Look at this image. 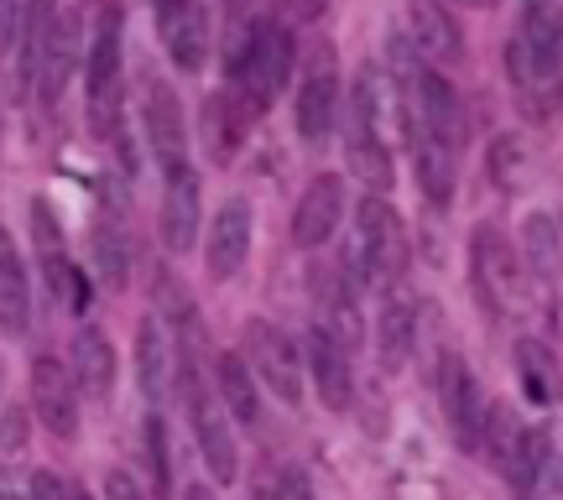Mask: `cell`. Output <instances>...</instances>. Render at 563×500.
<instances>
[{
    "mask_svg": "<svg viewBox=\"0 0 563 500\" xmlns=\"http://www.w3.org/2000/svg\"><path fill=\"white\" fill-rule=\"evenodd\" d=\"M407 260V241H402V224L391 214V203L386 199H361L355 203V230H350V245H344V277L365 287V281H391L402 271Z\"/></svg>",
    "mask_w": 563,
    "mask_h": 500,
    "instance_id": "1",
    "label": "cell"
},
{
    "mask_svg": "<svg viewBox=\"0 0 563 500\" xmlns=\"http://www.w3.org/2000/svg\"><path fill=\"white\" fill-rule=\"evenodd\" d=\"M183 340V365H178V391L188 401V422H194V438H199V454L209 464V475L220 485H235L241 475V448H235V433H230V418L220 412V401L203 391V376L194 365V329L178 334Z\"/></svg>",
    "mask_w": 563,
    "mask_h": 500,
    "instance_id": "2",
    "label": "cell"
},
{
    "mask_svg": "<svg viewBox=\"0 0 563 500\" xmlns=\"http://www.w3.org/2000/svg\"><path fill=\"white\" fill-rule=\"evenodd\" d=\"M287 79H292V32L277 21H256L251 37L241 42V53H235V95L262 115L287 89Z\"/></svg>",
    "mask_w": 563,
    "mask_h": 500,
    "instance_id": "3",
    "label": "cell"
},
{
    "mask_svg": "<svg viewBox=\"0 0 563 500\" xmlns=\"http://www.w3.org/2000/svg\"><path fill=\"white\" fill-rule=\"evenodd\" d=\"M481 448L490 454V464L501 469L517 496H532V485L543 480V454H548V438L527 433L522 418L511 407H485V433H481Z\"/></svg>",
    "mask_w": 563,
    "mask_h": 500,
    "instance_id": "4",
    "label": "cell"
},
{
    "mask_svg": "<svg viewBox=\"0 0 563 500\" xmlns=\"http://www.w3.org/2000/svg\"><path fill=\"white\" fill-rule=\"evenodd\" d=\"M241 360L251 365V376L262 380V386L282 401V407H298V401H302L298 344H292V334H282L277 323H266V319L245 323V355H241Z\"/></svg>",
    "mask_w": 563,
    "mask_h": 500,
    "instance_id": "5",
    "label": "cell"
},
{
    "mask_svg": "<svg viewBox=\"0 0 563 500\" xmlns=\"http://www.w3.org/2000/svg\"><path fill=\"white\" fill-rule=\"evenodd\" d=\"M84 84H89V115L95 131L110 136L115 131V95H121V11L104 5L89 37V58H84Z\"/></svg>",
    "mask_w": 563,
    "mask_h": 500,
    "instance_id": "6",
    "label": "cell"
},
{
    "mask_svg": "<svg viewBox=\"0 0 563 500\" xmlns=\"http://www.w3.org/2000/svg\"><path fill=\"white\" fill-rule=\"evenodd\" d=\"M470 271H475V287H481V298L490 308H522V292H527L522 260L501 241L496 224H475V235H470Z\"/></svg>",
    "mask_w": 563,
    "mask_h": 500,
    "instance_id": "7",
    "label": "cell"
},
{
    "mask_svg": "<svg viewBox=\"0 0 563 500\" xmlns=\"http://www.w3.org/2000/svg\"><path fill=\"white\" fill-rule=\"evenodd\" d=\"M407 125L439 136L443 146H460L464 141L460 95H454V84L443 79L439 68H412L407 74Z\"/></svg>",
    "mask_w": 563,
    "mask_h": 500,
    "instance_id": "8",
    "label": "cell"
},
{
    "mask_svg": "<svg viewBox=\"0 0 563 500\" xmlns=\"http://www.w3.org/2000/svg\"><path fill=\"white\" fill-rule=\"evenodd\" d=\"M32 412H37L42 427L63 443L79 433V386H74V376H68L63 360H53V355H37V360H32Z\"/></svg>",
    "mask_w": 563,
    "mask_h": 500,
    "instance_id": "9",
    "label": "cell"
},
{
    "mask_svg": "<svg viewBox=\"0 0 563 500\" xmlns=\"http://www.w3.org/2000/svg\"><path fill=\"white\" fill-rule=\"evenodd\" d=\"M439 397H443V418H449V433L460 448L481 454V433H485V397L470 365L460 355H443V370H439Z\"/></svg>",
    "mask_w": 563,
    "mask_h": 500,
    "instance_id": "10",
    "label": "cell"
},
{
    "mask_svg": "<svg viewBox=\"0 0 563 500\" xmlns=\"http://www.w3.org/2000/svg\"><path fill=\"white\" fill-rule=\"evenodd\" d=\"M313 287H319V292H313V308H319V334L340 344L344 355H350V349H361V340H365L361 292H355V281L344 277V266L323 271Z\"/></svg>",
    "mask_w": 563,
    "mask_h": 500,
    "instance_id": "11",
    "label": "cell"
},
{
    "mask_svg": "<svg viewBox=\"0 0 563 500\" xmlns=\"http://www.w3.org/2000/svg\"><path fill=\"white\" fill-rule=\"evenodd\" d=\"M334 100H340V74H334V53L323 47L298 84V136L308 146H319L334 131Z\"/></svg>",
    "mask_w": 563,
    "mask_h": 500,
    "instance_id": "12",
    "label": "cell"
},
{
    "mask_svg": "<svg viewBox=\"0 0 563 500\" xmlns=\"http://www.w3.org/2000/svg\"><path fill=\"white\" fill-rule=\"evenodd\" d=\"M251 230H256V220H251V203L245 199H230L220 214H214V224H209V251H203V266H209L214 281H230L245 266V256H251Z\"/></svg>",
    "mask_w": 563,
    "mask_h": 500,
    "instance_id": "13",
    "label": "cell"
},
{
    "mask_svg": "<svg viewBox=\"0 0 563 500\" xmlns=\"http://www.w3.org/2000/svg\"><path fill=\"white\" fill-rule=\"evenodd\" d=\"M340 214H344V182L334 178V173H319V178L302 188L298 209H292V241H298L302 251L323 245L329 235H334Z\"/></svg>",
    "mask_w": 563,
    "mask_h": 500,
    "instance_id": "14",
    "label": "cell"
},
{
    "mask_svg": "<svg viewBox=\"0 0 563 500\" xmlns=\"http://www.w3.org/2000/svg\"><path fill=\"white\" fill-rule=\"evenodd\" d=\"M199 241V173L173 167L162 188V245L167 251H194Z\"/></svg>",
    "mask_w": 563,
    "mask_h": 500,
    "instance_id": "15",
    "label": "cell"
},
{
    "mask_svg": "<svg viewBox=\"0 0 563 500\" xmlns=\"http://www.w3.org/2000/svg\"><path fill=\"white\" fill-rule=\"evenodd\" d=\"M146 141H152V152H157L162 173L188 167V125H183V104L167 84H152V89H146Z\"/></svg>",
    "mask_w": 563,
    "mask_h": 500,
    "instance_id": "16",
    "label": "cell"
},
{
    "mask_svg": "<svg viewBox=\"0 0 563 500\" xmlns=\"http://www.w3.org/2000/svg\"><path fill=\"white\" fill-rule=\"evenodd\" d=\"M157 21L167 58L178 63L183 74H199L203 58H209V11H203V0H183L173 11H157Z\"/></svg>",
    "mask_w": 563,
    "mask_h": 500,
    "instance_id": "17",
    "label": "cell"
},
{
    "mask_svg": "<svg viewBox=\"0 0 563 500\" xmlns=\"http://www.w3.org/2000/svg\"><path fill=\"white\" fill-rule=\"evenodd\" d=\"M407 32H412L418 58H428V63H460L464 58L460 21L449 16L439 0H412V5H407Z\"/></svg>",
    "mask_w": 563,
    "mask_h": 500,
    "instance_id": "18",
    "label": "cell"
},
{
    "mask_svg": "<svg viewBox=\"0 0 563 500\" xmlns=\"http://www.w3.org/2000/svg\"><path fill=\"white\" fill-rule=\"evenodd\" d=\"M74 386H79L84 397L95 401H110L115 391V376H121V365H115V344L104 340L100 329H79V340H74Z\"/></svg>",
    "mask_w": 563,
    "mask_h": 500,
    "instance_id": "19",
    "label": "cell"
},
{
    "mask_svg": "<svg viewBox=\"0 0 563 500\" xmlns=\"http://www.w3.org/2000/svg\"><path fill=\"white\" fill-rule=\"evenodd\" d=\"M251 115H256V110H251L235 89L209 95V100H203V141H209V157H214V162L235 157V152H241V141H245Z\"/></svg>",
    "mask_w": 563,
    "mask_h": 500,
    "instance_id": "20",
    "label": "cell"
},
{
    "mask_svg": "<svg viewBox=\"0 0 563 500\" xmlns=\"http://www.w3.org/2000/svg\"><path fill=\"white\" fill-rule=\"evenodd\" d=\"M308 370H313V386H319L323 407H329V412H350V401H355L350 355H344L334 340H323L319 329H313V340H308Z\"/></svg>",
    "mask_w": 563,
    "mask_h": 500,
    "instance_id": "21",
    "label": "cell"
},
{
    "mask_svg": "<svg viewBox=\"0 0 563 500\" xmlns=\"http://www.w3.org/2000/svg\"><path fill=\"white\" fill-rule=\"evenodd\" d=\"M136 380L146 401H162L173 386V349H167V334L157 319H141L136 329Z\"/></svg>",
    "mask_w": 563,
    "mask_h": 500,
    "instance_id": "22",
    "label": "cell"
},
{
    "mask_svg": "<svg viewBox=\"0 0 563 500\" xmlns=\"http://www.w3.org/2000/svg\"><path fill=\"white\" fill-rule=\"evenodd\" d=\"M490 182L501 188V193H527L532 182H538V152L527 146V136H496L490 141Z\"/></svg>",
    "mask_w": 563,
    "mask_h": 500,
    "instance_id": "23",
    "label": "cell"
},
{
    "mask_svg": "<svg viewBox=\"0 0 563 500\" xmlns=\"http://www.w3.org/2000/svg\"><path fill=\"white\" fill-rule=\"evenodd\" d=\"M517 370H522L527 401H538V407H553V401L563 397L559 355H553L543 340H517Z\"/></svg>",
    "mask_w": 563,
    "mask_h": 500,
    "instance_id": "24",
    "label": "cell"
},
{
    "mask_svg": "<svg viewBox=\"0 0 563 500\" xmlns=\"http://www.w3.org/2000/svg\"><path fill=\"white\" fill-rule=\"evenodd\" d=\"M412 344H418V313H412L402 298H391L382 323H376V355H382L386 376H397V370L412 360Z\"/></svg>",
    "mask_w": 563,
    "mask_h": 500,
    "instance_id": "25",
    "label": "cell"
},
{
    "mask_svg": "<svg viewBox=\"0 0 563 500\" xmlns=\"http://www.w3.org/2000/svg\"><path fill=\"white\" fill-rule=\"evenodd\" d=\"M412 162H418V182L433 203L454 199V146H443L439 136H428L412 125Z\"/></svg>",
    "mask_w": 563,
    "mask_h": 500,
    "instance_id": "26",
    "label": "cell"
},
{
    "mask_svg": "<svg viewBox=\"0 0 563 500\" xmlns=\"http://www.w3.org/2000/svg\"><path fill=\"white\" fill-rule=\"evenodd\" d=\"M214 380H220V397L230 407V418L245 422V427H256L262 422V391H256V376H251V365L241 355H220L214 360Z\"/></svg>",
    "mask_w": 563,
    "mask_h": 500,
    "instance_id": "27",
    "label": "cell"
},
{
    "mask_svg": "<svg viewBox=\"0 0 563 500\" xmlns=\"http://www.w3.org/2000/svg\"><path fill=\"white\" fill-rule=\"evenodd\" d=\"M522 260L532 266V277H543V281H553L563 271V235L553 214H532L522 224Z\"/></svg>",
    "mask_w": 563,
    "mask_h": 500,
    "instance_id": "28",
    "label": "cell"
},
{
    "mask_svg": "<svg viewBox=\"0 0 563 500\" xmlns=\"http://www.w3.org/2000/svg\"><path fill=\"white\" fill-rule=\"evenodd\" d=\"M344 157H350V173H355L371 193H386V188L397 182V167H391V152H386L382 136H350Z\"/></svg>",
    "mask_w": 563,
    "mask_h": 500,
    "instance_id": "29",
    "label": "cell"
},
{
    "mask_svg": "<svg viewBox=\"0 0 563 500\" xmlns=\"http://www.w3.org/2000/svg\"><path fill=\"white\" fill-rule=\"evenodd\" d=\"M32 323V292H26V271H0V334H26Z\"/></svg>",
    "mask_w": 563,
    "mask_h": 500,
    "instance_id": "30",
    "label": "cell"
},
{
    "mask_svg": "<svg viewBox=\"0 0 563 500\" xmlns=\"http://www.w3.org/2000/svg\"><path fill=\"white\" fill-rule=\"evenodd\" d=\"M95 266H100L104 287H125L131 256H125V235L115 230V224H100V230H95Z\"/></svg>",
    "mask_w": 563,
    "mask_h": 500,
    "instance_id": "31",
    "label": "cell"
},
{
    "mask_svg": "<svg viewBox=\"0 0 563 500\" xmlns=\"http://www.w3.org/2000/svg\"><path fill=\"white\" fill-rule=\"evenodd\" d=\"M376 121H382V79H376V68H361V79H355V121H350V136H376Z\"/></svg>",
    "mask_w": 563,
    "mask_h": 500,
    "instance_id": "32",
    "label": "cell"
},
{
    "mask_svg": "<svg viewBox=\"0 0 563 500\" xmlns=\"http://www.w3.org/2000/svg\"><path fill=\"white\" fill-rule=\"evenodd\" d=\"M146 459H152V485H157V500H167L173 490V454H167V422L152 412L146 418Z\"/></svg>",
    "mask_w": 563,
    "mask_h": 500,
    "instance_id": "33",
    "label": "cell"
},
{
    "mask_svg": "<svg viewBox=\"0 0 563 500\" xmlns=\"http://www.w3.org/2000/svg\"><path fill=\"white\" fill-rule=\"evenodd\" d=\"M26 443H32V418L21 407H5L0 412V469H11L26 454Z\"/></svg>",
    "mask_w": 563,
    "mask_h": 500,
    "instance_id": "34",
    "label": "cell"
},
{
    "mask_svg": "<svg viewBox=\"0 0 563 500\" xmlns=\"http://www.w3.org/2000/svg\"><path fill=\"white\" fill-rule=\"evenodd\" d=\"M32 235H37V251H42V260H53V256H63V230H58V220H53V209L47 203H32Z\"/></svg>",
    "mask_w": 563,
    "mask_h": 500,
    "instance_id": "35",
    "label": "cell"
},
{
    "mask_svg": "<svg viewBox=\"0 0 563 500\" xmlns=\"http://www.w3.org/2000/svg\"><path fill=\"white\" fill-rule=\"evenodd\" d=\"M21 11H26V0H0V53H5V58L16 53V37H21Z\"/></svg>",
    "mask_w": 563,
    "mask_h": 500,
    "instance_id": "36",
    "label": "cell"
},
{
    "mask_svg": "<svg viewBox=\"0 0 563 500\" xmlns=\"http://www.w3.org/2000/svg\"><path fill=\"white\" fill-rule=\"evenodd\" d=\"M104 500H146V490H141L125 469H110V475H104Z\"/></svg>",
    "mask_w": 563,
    "mask_h": 500,
    "instance_id": "37",
    "label": "cell"
},
{
    "mask_svg": "<svg viewBox=\"0 0 563 500\" xmlns=\"http://www.w3.org/2000/svg\"><path fill=\"white\" fill-rule=\"evenodd\" d=\"M323 5H329V0H277V11L287 21H319Z\"/></svg>",
    "mask_w": 563,
    "mask_h": 500,
    "instance_id": "38",
    "label": "cell"
},
{
    "mask_svg": "<svg viewBox=\"0 0 563 500\" xmlns=\"http://www.w3.org/2000/svg\"><path fill=\"white\" fill-rule=\"evenodd\" d=\"M282 500H319L313 480L302 475V469H287V480H282Z\"/></svg>",
    "mask_w": 563,
    "mask_h": 500,
    "instance_id": "39",
    "label": "cell"
},
{
    "mask_svg": "<svg viewBox=\"0 0 563 500\" xmlns=\"http://www.w3.org/2000/svg\"><path fill=\"white\" fill-rule=\"evenodd\" d=\"M32 500H63V480L53 469H37V475H32Z\"/></svg>",
    "mask_w": 563,
    "mask_h": 500,
    "instance_id": "40",
    "label": "cell"
},
{
    "mask_svg": "<svg viewBox=\"0 0 563 500\" xmlns=\"http://www.w3.org/2000/svg\"><path fill=\"white\" fill-rule=\"evenodd\" d=\"M0 271H21V251L11 245V235L0 230Z\"/></svg>",
    "mask_w": 563,
    "mask_h": 500,
    "instance_id": "41",
    "label": "cell"
},
{
    "mask_svg": "<svg viewBox=\"0 0 563 500\" xmlns=\"http://www.w3.org/2000/svg\"><path fill=\"white\" fill-rule=\"evenodd\" d=\"M63 500H95V496H89L84 485H68V490H63Z\"/></svg>",
    "mask_w": 563,
    "mask_h": 500,
    "instance_id": "42",
    "label": "cell"
},
{
    "mask_svg": "<svg viewBox=\"0 0 563 500\" xmlns=\"http://www.w3.org/2000/svg\"><path fill=\"white\" fill-rule=\"evenodd\" d=\"M183 500H214V496H209V485H194V490H188Z\"/></svg>",
    "mask_w": 563,
    "mask_h": 500,
    "instance_id": "43",
    "label": "cell"
},
{
    "mask_svg": "<svg viewBox=\"0 0 563 500\" xmlns=\"http://www.w3.org/2000/svg\"><path fill=\"white\" fill-rule=\"evenodd\" d=\"M460 5H496V0H460Z\"/></svg>",
    "mask_w": 563,
    "mask_h": 500,
    "instance_id": "44",
    "label": "cell"
}]
</instances>
